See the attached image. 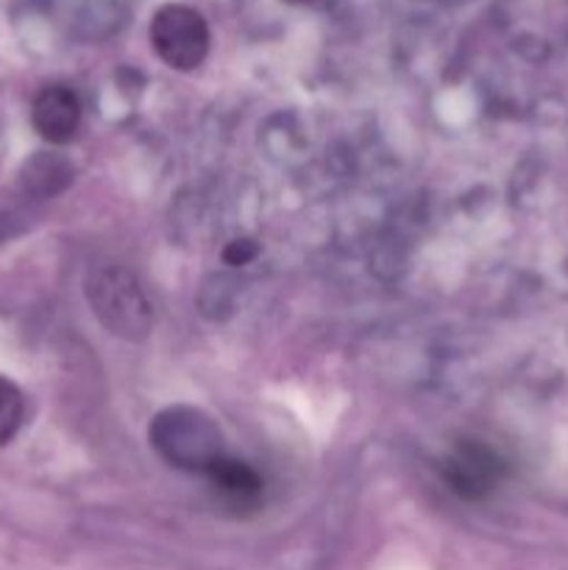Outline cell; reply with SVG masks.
I'll return each mask as SVG.
<instances>
[{
    "mask_svg": "<svg viewBox=\"0 0 568 570\" xmlns=\"http://www.w3.org/2000/svg\"><path fill=\"white\" fill-rule=\"evenodd\" d=\"M72 178V167L67 159L53 154H37L22 170V181L33 195H56Z\"/></svg>",
    "mask_w": 568,
    "mask_h": 570,
    "instance_id": "52a82bcc",
    "label": "cell"
},
{
    "mask_svg": "<svg viewBox=\"0 0 568 570\" xmlns=\"http://www.w3.org/2000/svg\"><path fill=\"white\" fill-rule=\"evenodd\" d=\"M150 45L173 70H195L209 53V26L189 6L167 3L150 20Z\"/></svg>",
    "mask_w": 568,
    "mask_h": 570,
    "instance_id": "3957f363",
    "label": "cell"
},
{
    "mask_svg": "<svg viewBox=\"0 0 568 570\" xmlns=\"http://www.w3.org/2000/svg\"><path fill=\"white\" fill-rule=\"evenodd\" d=\"M150 445L170 468L206 476L223 460L226 445L217 423L195 406H167L148 429Z\"/></svg>",
    "mask_w": 568,
    "mask_h": 570,
    "instance_id": "6da1fadb",
    "label": "cell"
},
{
    "mask_svg": "<svg viewBox=\"0 0 568 570\" xmlns=\"http://www.w3.org/2000/svg\"><path fill=\"white\" fill-rule=\"evenodd\" d=\"M22 415H26V404H22V393L17 384L0 376V445L9 443L22 426Z\"/></svg>",
    "mask_w": 568,
    "mask_h": 570,
    "instance_id": "ba28073f",
    "label": "cell"
},
{
    "mask_svg": "<svg viewBox=\"0 0 568 570\" xmlns=\"http://www.w3.org/2000/svg\"><path fill=\"white\" fill-rule=\"evenodd\" d=\"M256 256H259V245H256L254 239H232V243L223 248V262L232 267L248 265Z\"/></svg>",
    "mask_w": 568,
    "mask_h": 570,
    "instance_id": "9c48e42d",
    "label": "cell"
},
{
    "mask_svg": "<svg viewBox=\"0 0 568 570\" xmlns=\"http://www.w3.org/2000/svg\"><path fill=\"white\" fill-rule=\"evenodd\" d=\"M206 482L215 490L217 499L234 512L256 510L262 501L259 473L245 462L232 460V456H223L217 465H212V471L206 473Z\"/></svg>",
    "mask_w": 568,
    "mask_h": 570,
    "instance_id": "8992f818",
    "label": "cell"
},
{
    "mask_svg": "<svg viewBox=\"0 0 568 570\" xmlns=\"http://www.w3.org/2000/svg\"><path fill=\"white\" fill-rule=\"evenodd\" d=\"M505 462L490 445L479 440H462L443 462V479L451 493L462 501H482L499 488Z\"/></svg>",
    "mask_w": 568,
    "mask_h": 570,
    "instance_id": "277c9868",
    "label": "cell"
},
{
    "mask_svg": "<svg viewBox=\"0 0 568 570\" xmlns=\"http://www.w3.org/2000/svg\"><path fill=\"white\" fill-rule=\"evenodd\" d=\"M87 301L106 332L123 340H145L154 328V306L143 284L120 265H100L87 276Z\"/></svg>",
    "mask_w": 568,
    "mask_h": 570,
    "instance_id": "7a4b0ae2",
    "label": "cell"
},
{
    "mask_svg": "<svg viewBox=\"0 0 568 570\" xmlns=\"http://www.w3.org/2000/svg\"><path fill=\"white\" fill-rule=\"evenodd\" d=\"M33 128L50 145H65L81 126V100L67 87H48L37 95L31 111Z\"/></svg>",
    "mask_w": 568,
    "mask_h": 570,
    "instance_id": "5b68a950",
    "label": "cell"
}]
</instances>
